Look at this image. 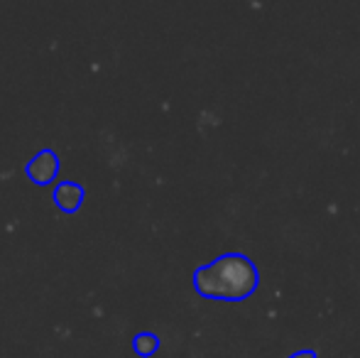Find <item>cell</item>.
Segmentation results:
<instances>
[{
	"instance_id": "obj_1",
	"label": "cell",
	"mask_w": 360,
	"mask_h": 358,
	"mask_svg": "<svg viewBox=\"0 0 360 358\" xmlns=\"http://www.w3.org/2000/svg\"><path fill=\"white\" fill-rule=\"evenodd\" d=\"M260 270L248 255L226 253L194 272V287L201 297L218 302H243L255 295Z\"/></svg>"
},
{
	"instance_id": "obj_2",
	"label": "cell",
	"mask_w": 360,
	"mask_h": 358,
	"mask_svg": "<svg viewBox=\"0 0 360 358\" xmlns=\"http://www.w3.org/2000/svg\"><path fill=\"white\" fill-rule=\"evenodd\" d=\"M157 346H160V339H157L155 334H140L138 339H135V351H138L140 356H152L157 351Z\"/></svg>"
},
{
	"instance_id": "obj_3",
	"label": "cell",
	"mask_w": 360,
	"mask_h": 358,
	"mask_svg": "<svg viewBox=\"0 0 360 358\" xmlns=\"http://www.w3.org/2000/svg\"><path fill=\"white\" fill-rule=\"evenodd\" d=\"M289 358H319V356H316V351H311V349H302V351H297V354H292Z\"/></svg>"
}]
</instances>
